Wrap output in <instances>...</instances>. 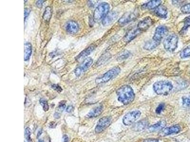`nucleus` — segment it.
<instances>
[{
    "label": "nucleus",
    "instance_id": "nucleus-20",
    "mask_svg": "<svg viewBox=\"0 0 190 142\" xmlns=\"http://www.w3.org/2000/svg\"><path fill=\"white\" fill-rule=\"evenodd\" d=\"M103 110V106L102 105L98 106L94 108L92 110L86 115V117L87 118H93L98 117L102 113Z\"/></svg>",
    "mask_w": 190,
    "mask_h": 142
},
{
    "label": "nucleus",
    "instance_id": "nucleus-30",
    "mask_svg": "<svg viewBox=\"0 0 190 142\" xmlns=\"http://www.w3.org/2000/svg\"><path fill=\"white\" fill-rule=\"evenodd\" d=\"M40 103L41 105L42 106L43 110L46 112L49 109V105H48V103L47 101L44 99H41L40 100Z\"/></svg>",
    "mask_w": 190,
    "mask_h": 142
},
{
    "label": "nucleus",
    "instance_id": "nucleus-1",
    "mask_svg": "<svg viewBox=\"0 0 190 142\" xmlns=\"http://www.w3.org/2000/svg\"><path fill=\"white\" fill-rule=\"evenodd\" d=\"M119 102L124 105H128L134 101L135 94L130 86L124 85L118 88L116 92Z\"/></svg>",
    "mask_w": 190,
    "mask_h": 142
},
{
    "label": "nucleus",
    "instance_id": "nucleus-13",
    "mask_svg": "<svg viewBox=\"0 0 190 142\" xmlns=\"http://www.w3.org/2000/svg\"><path fill=\"white\" fill-rule=\"evenodd\" d=\"M180 131L181 127L179 125H174L170 127L163 128L160 131L159 135L161 137H166L172 134L178 133Z\"/></svg>",
    "mask_w": 190,
    "mask_h": 142
},
{
    "label": "nucleus",
    "instance_id": "nucleus-35",
    "mask_svg": "<svg viewBox=\"0 0 190 142\" xmlns=\"http://www.w3.org/2000/svg\"><path fill=\"white\" fill-rule=\"evenodd\" d=\"M31 12V9L30 8H24V21L26 20V19L28 17L30 13Z\"/></svg>",
    "mask_w": 190,
    "mask_h": 142
},
{
    "label": "nucleus",
    "instance_id": "nucleus-4",
    "mask_svg": "<svg viewBox=\"0 0 190 142\" xmlns=\"http://www.w3.org/2000/svg\"><path fill=\"white\" fill-rule=\"evenodd\" d=\"M110 9V5L107 2H102L99 5L94 12L93 19L95 22L102 20L109 13Z\"/></svg>",
    "mask_w": 190,
    "mask_h": 142
},
{
    "label": "nucleus",
    "instance_id": "nucleus-22",
    "mask_svg": "<svg viewBox=\"0 0 190 142\" xmlns=\"http://www.w3.org/2000/svg\"><path fill=\"white\" fill-rule=\"evenodd\" d=\"M32 52V45L30 43H26L24 44V60L28 61L31 57Z\"/></svg>",
    "mask_w": 190,
    "mask_h": 142
},
{
    "label": "nucleus",
    "instance_id": "nucleus-21",
    "mask_svg": "<svg viewBox=\"0 0 190 142\" xmlns=\"http://www.w3.org/2000/svg\"><path fill=\"white\" fill-rule=\"evenodd\" d=\"M148 124L149 123L147 120L143 119L134 124L133 126V129L135 131L143 130L148 126Z\"/></svg>",
    "mask_w": 190,
    "mask_h": 142
},
{
    "label": "nucleus",
    "instance_id": "nucleus-5",
    "mask_svg": "<svg viewBox=\"0 0 190 142\" xmlns=\"http://www.w3.org/2000/svg\"><path fill=\"white\" fill-rule=\"evenodd\" d=\"M178 36L175 34H171L167 36L163 42V47L167 51L172 52L178 47Z\"/></svg>",
    "mask_w": 190,
    "mask_h": 142
},
{
    "label": "nucleus",
    "instance_id": "nucleus-28",
    "mask_svg": "<svg viewBox=\"0 0 190 142\" xmlns=\"http://www.w3.org/2000/svg\"><path fill=\"white\" fill-rule=\"evenodd\" d=\"M182 104L185 108L190 109V96H184L182 98Z\"/></svg>",
    "mask_w": 190,
    "mask_h": 142
},
{
    "label": "nucleus",
    "instance_id": "nucleus-14",
    "mask_svg": "<svg viewBox=\"0 0 190 142\" xmlns=\"http://www.w3.org/2000/svg\"><path fill=\"white\" fill-rule=\"evenodd\" d=\"M65 28L67 32L71 34H76L80 30V27L78 23L74 20L68 21L66 23Z\"/></svg>",
    "mask_w": 190,
    "mask_h": 142
},
{
    "label": "nucleus",
    "instance_id": "nucleus-10",
    "mask_svg": "<svg viewBox=\"0 0 190 142\" xmlns=\"http://www.w3.org/2000/svg\"><path fill=\"white\" fill-rule=\"evenodd\" d=\"M168 29L167 26L161 25L156 28L152 40L161 43V41L167 34Z\"/></svg>",
    "mask_w": 190,
    "mask_h": 142
},
{
    "label": "nucleus",
    "instance_id": "nucleus-41",
    "mask_svg": "<svg viewBox=\"0 0 190 142\" xmlns=\"http://www.w3.org/2000/svg\"><path fill=\"white\" fill-rule=\"evenodd\" d=\"M54 116V118H56V119H59V118L60 117V115H59L58 112H56Z\"/></svg>",
    "mask_w": 190,
    "mask_h": 142
},
{
    "label": "nucleus",
    "instance_id": "nucleus-40",
    "mask_svg": "<svg viewBox=\"0 0 190 142\" xmlns=\"http://www.w3.org/2000/svg\"><path fill=\"white\" fill-rule=\"evenodd\" d=\"M42 132H43V131H42V129H41L38 131V133H37V137L39 138L40 136L41 135V134L42 133Z\"/></svg>",
    "mask_w": 190,
    "mask_h": 142
},
{
    "label": "nucleus",
    "instance_id": "nucleus-26",
    "mask_svg": "<svg viewBox=\"0 0 190 142\" xmlns=\"http://www.w3.org/2000/svg\"><path fill=\"white\" fill-rule=\"evenodd\" d=\"M131 55V53L129 51L125 50L122 52L117 58V60L118 62L124 61L129 58Z\"/></svg>",
    "mask_w": 190,
    "mask_h": 142
},
{
    "label": "nucleus",
    "instance_id": "nucleus-33",
    "mask_svg": "<svg viewBox=\"0 0 190 142\" xmlns=\"http://www.w3.org/2000/svg\"><path fill=\"white\" fill-rule=\"evenodd\" d=\"M66 108L65 102L64 101H61L59 103L58 106V109L60 112L63 111Z\"/></svg>",
    "mask_w": 190,
    "mask_h": 142
},
{
    "label": "nucleus",
    "instance_id": "nucleus-12",
    "mask_svg": "<svg viewBox=\"0 0 190 142\" xmlns=\"http://www.w3.org/2000/svg\"><path fill=\"white\" fill-rule=\"evenodd\" d=\"M118 13L115 11L109 12V13L102 20V24L104 26H108L113 23L117 19Z\"/></svg>",
    "mask_w": 190,
    "mask_h": 142
},
{
    "label": "nucleus",
    "instance_id": "nucleus-34",
    "mask_svg": "<svg viewBox=\"0 0 190 142\" xmlns=\"http://www.w3.org/2000/svg\"><path fill=\"white\" fill-rule=\"evenodd\" d=\"M52 88L59 93H60L63 91V88L58 85H52Z\"/></svg>",
    "mask_w": 190,
    "mask_h": 142
},
{
    "label": "nucleus",
    "instance_id": "nucleus-7",
    "mask_svg": "<svg viewBox=\"0 0 190 142\" xmlns=\"http://www.w3.org/2000/svg\"><path fill=\"white\" fill-rule=\"evenodd\" d=\"M93 63V60L91 57H87L83 60L80 66L76 68L74 71V73L77 77H80L83 73L85 72L90 68Z\"/></svg>",
    "mask_w": 190,
    "mask_h": 142
},
{
    "label": "nucleus",
    "instance_id": "nucleus-29",
    "mask_svg": "<svg viewBox=\"0 0 190 142\" xmlns=\"http://www.w3.org/2000/svg\"><path fill=\"white\" fill-rule=\"evenodd\" d=\"M181 11L184 14H190V3L182 6L181 8Z\"/></svg>",
    "mask_w": 190,
    "mask_h": 142
},
{
    "label": "nucleus",
    "instance_id": "nucleus-24",
    "mask_svg": "<svg viewBox=\"0 0 190 142\" xmlns=\"http://www.w3.org/2000/svg\"><path fill=\"white\" fill-rule=\"evenodd\" d=\"M52 14V8L50 6H47L45 8L43 15V19L44 21L46 22H48L51 20V18Z\"/></svg>",
    "mask_w": 190,
    "mask_h": 142
},
{
    "label": "nucleus",
    "instance_id": "nucleus-9",
    "mask_svg": "<svg viewBox=\"0 0 190 142\" xmlns=\"http://www.w3.org/2000/svg\"><path fill=\"white\" fill-rule=\"evenodd\" d=\"M141 112L138 110L131 111L128 112L123 119V122L126 126H130L140 118L141 116Z\"/></svg>",
    "mask_w": 190,
    "mask_h": 142
},
{
    "label": "nucleus",
    "instance_id": "nucleus-31",
    "mask_svg": "<svg viewBox=\"0 0 190 142\" xmlns=\"http://www.w3.org/2000/svg\"><path fill=\"white\" fill-rule=\"evenodd\" d=\"M29 127H28L25 129V136L26 137V140L28 142H32L31 139V131Z\"/></svg>",
    "mask_w": 190,
    "mask_h": 142
},
{
    "label": "nucleus",
    "instance_id": "nucleus-11",
    "mask_svg": "<svg viewBox=\"0 0 190 142\" xmlns=\"http://www.w3.org/2000/svg\"><path fill=\"white\" fill-rule=\"evenodd\" d=\"M154 24V20L150 17L144 18L140 20L137 25V28L142 33L148 29Z\"/></svg>",
    "mask_w": 190,
    "mask_h": 142
},
{
    "label": "nucleus",
    "instance_id": "nucleus-25",
    "mask_svg": "<svg viewBox=\"0 0 190 142\" xmlns=\"http://www.w3.org/2000/svg\"><path fill=\"white\" fill-rule=\"evenodd\" d=\"M180 57L181 59H185L190 57V46H188L181 52Z\"/></svg>",
    "mask_w": 190,
    "mask_h": 142
},
{
    "label": "nucleus",
    "instance_id": "nucleus-37",
    "mask_svg": "<svg viewBox=\"0 0 190 142\" xmlns=\"http://www.w3.org/2000/svg\"><path fill=\"white\" fill-rule=\"evenodd\" d=\"M143 142H159L157 139H154V138H148L145 139Z\"/></svg>",
    "mask_w": 190,
    "mask_h": 142
},
{
    "label": "nucleus",
    "instance_id": "nucleus-42",
    "mask_svg": "<svg viewBox=\"0 0 190 142\" xmlns=\"http://www.w3.org/2000/svg\"><path fill=\"white\" fill-rule=\"evenodd\" d=\"M38 142H44V141L43 140H41V139H40V140H39Z\"/></svg>",
    "mask_w": 190,
    "mask_h": 142
},
{
    "label": "nucleus",
    "instance_id": "nucleus-38",
    "mask_svg": "<svg viewBox=\"0 0 190 142\" xmlns=\"http://www.w3.org/2000/svg\"><path fill=\"white\" fill-rule=\"evenodd\" d=\"M63 142H69V137L67 135H64L63 136Z\"/></svg>",
    "mask_w": 190,
    "mask_h": 142
},
{
    "label": "nucleus",
    "instance_id": "nucleus-27",
    "mask_svg": "<svg viewBox=\"0 0 190 142\" xmlns=\"http://www.w3.org/2000/svg\"><path fill=\"white\" fill-rule=\"evenodd\" d=\"M189 27H190V16L187 17L184 19V26L181 30V34H184Z\"/></svg>",
    "mask_w": 190,
    "mask_h": 142
},
{
    "label": "nucleus",
    "instance_id": "nucleus-3",
    "mask_svg": "<svg viewBox=\"0 0 190 142\" xmlns=\"http://www.w3.org/2000/svg\"><path fill=\"white\" fill-rule=\"evenodd\" d=\"M121 69L118 66H116L108 71L100 77L95 80V82L98 85L106 83L112 79L116 78L120 73Z\"/></svg>",
    "mask_w": 190,
    "mask_h": 142
},
{
    "label": "nucleus",
    "instance_id": "nucleus-2",
    "mask_svg": "<svg viewBox=\"0 0 190 142\" xmlns=\"http://www.w3.org/2000/svg\"><path fill=\"white\" fill-rule=\"evenodd\" d=\"M173 89L172 82L168 81H159L155 82L153 85V89L158 95H168Z\"/></svg>",
    "mask_w": 190,
    "mask_h": 142
},
{
    "label": "nucleus",
    "instance_id": "nucleus-16",
    "mask_svg": "<svg viewBox=\"0 0 190 142\" xmlns=\"http://www.w3.org/2000/svg\"><path fill=\"white\" fill-rule=\"evenodd\" d=\"M141 33H142V32L140 31L137 27L131 29V30H129L126 34L124 37V40L126 43H129L131 41L134 40L135 37H137Z\"/></svg>",
    "mask_w": 190,
    "mask_h": 142
},
{
    "label": "nucleus",
    "instance_id": "nucleus-18",
    "mask_svg": "<svg viewBox=\"0 0 190 142\" xmlns=\"http://www.w3.org/2000/svg\"><path fill=\"white\" fill-rule=\"evenodd\" d=\"M154 14L159 18H167V17L168 10L167 8L163 5H161L155 9Z\"/></svg>",
    "mask_w": 190,
    "mask_h": 142
},
{
    "label": "nucleus",
    "instance_id": "nucleus-8",
    "mask_svg": "<svg viewBox=\"0 0 190 142\" xmlns=\"http://www.w3.org/2000/svg\"><path fill=\"white\" fill-rule=\"evenodd\" d=\"M112 123V118L110 116H104L99 120L95 129L96 133H99L109 127Z\"/></svg>",
    "mask_w": 190,
    "mask_h": 142
},
{
    "label": "nucleus",
    "instance_id": "nucleus-15",
    "mask_svg": "<svg viewBox=\"0 0 190 142\" xmlns=\"http://www.w3.org/2000/svg\"><path fill=\"white\" fill-rule=\"evenodd\" d=\"M95 49V46L92 45L89 46L87 48L84 49L76 57L75 59L77 62H81L85 60L88 57L91 53Z\"/></svg>",
    "mask_w": 190,
    "mask_h": 142
},
{
    "label": "nucleus",
    "instance_id": "nucleus-19",
    "mask_svg": "<svg viewBox=\"0 0 190 142\" xmlns=\"http://www.w3.org/2000/svg\"><path fill=\"white\" fill-rule=\"evenodd\" d=\"M166 125L167 122L166 121L162 120L148 127V131L149 132L151 133L161 131L166 127Z\"/></svg>",
    "mask_w": 190,
    "mask_h": 142
},
{
    "label": "nucleus",
    "instance_id": "nucleus-36",
    "mask_svg": "<svg viewBox=\"0 0 190 142\" xmlns=\"http://www.w3.org/2000/svg\"><path fill=\"white\" fill-rule=\"evenodd\" d=\"M45 2V1H41V0L37 1L36 2V5L39 8H41L42 7L43 3H44Z\"/></svg>",
    "mask_w": 190,
    "mask_h": 142
},
{
    "label": "nucleus",
    "instance_id": "nucleus-39",
    "mask_svg": "<svg viewBox=\"0 0 190 142\" xmlns=\"http://www.w3.org/2000/svg\"><path fill=\"white\" fill-rule=\"evenodd\" d=\"M73 109V106H71V105H70V106H68L67 107V109H66V111L68 113H70L71 111H72Z\"/></svg>",
    "mask_w": 190,
    "mask_h": 142
},
{
    "label": "nucleus",
    "instance_id": "nucleus-17",
    "mask_svg": "<svg viewBox=\"0 0 190 142\" xmlns=\"http://www.w3.org/2000/svg\"><path fill=\"white\" fill-rule=\"evenodd\" d=\"M162 1L161 0H152L146 3H144L141 6V9L143 10H152L156 8L157 7L162 4Z\"/></svg>",
    "mask_w": 190,
    "mask_h": 142
},
{
    "label": "nucleus",
    "instance_id": "nucleus-23",
    "mask_svg": "<svg viewBox=\"0 0 190 142\" xmlns=\"http://www.w3.org/2000/svg\"><path fill=\"white\" fill-rule=\"evenodd\" d=\"M160 44V43L157 42L153 40H150L145 42L143 47L146 50H152L153 49L156 48Z\"/></svg>",
    "mask_w": 190,
    "mask_h": 142
},
{
    "label": "nucleus",
    "instance_id": "nucleus-6",
    "mask_svg": "<svg viewBox=\"0 0 190 142\" xmlns=\"http://www.w3.org/2000/svg\"><path fill=\"white\" fill-rule=\"evenodd\" d=\"M139 12L138 10L127 12L123 15L122 17L118 20V23L120 26H124L130 22L133 21L138 17Z\"/></svg>",
    "mask_w": 190,
    "mask_h": 142
},
{
    "label": "nucleus",
    "instance_id": "nucleus-32",
    "mask_svg": "<svg viewBox=\"0 0 190 142\" xmlns=\"http://www.w3.org/2000/svg\"><path fill=\"white\" fill-rule=\"evenodd\" d=\"M164 107H165V105H164V103L160 104L156 109V113L158 114L161 113V112H162L163 110L164 109Z\"/></svg>",
    "mask_w": 190,
    "mask_h": 142
}]
</instances>
